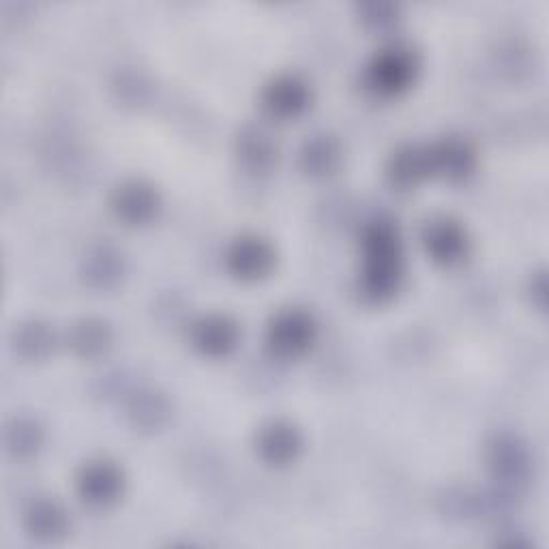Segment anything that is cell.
<instances>
[{"mask_svg": "<svg viewBox=\"0 0 549 549\" xmlns=\"http://www.w3.org/2000/svg\"><path fill=\"white\" fill-rule=\"evenodd\" d=\"M417 73V61L408 50H389L369 65L367 84L380 95H397L406 91Z\"/></svg>", "mask_w": 549, "mask_h": 549, "instance_id": "2", "label": "cell"}, {"mask_svg": "<svg viewBox=\"0 0 549 549\" xmlns=\"http://www.w3.org/2000/svg\"><path fill=\"white\" fill-rule=\"evenodd\" d=\"M93 258V264L91 269H88V277H99V284H101V273H106V286L110 284L112 279H116L118 275H121V266H118V256L110 254V251L106 249H99Z\"/></svg>", "mask_w": 549, "mask_h": 549, "instance_id": "17", "label": "cell"}, {"mask_svg": "<svg viewBox=\"0 0 549 549\" xmlns=\"http://www.w3.org/2000/svg\"><path fill=\"white\" fill-rule=\"evenodd\" d=\"M157 209V196L151 189L131 183L116 191L114 198V211L118 217H123L131 224H142V221L151 219Z\"/></svg>", "mask_w": 549, "mask_h": 549, "instance_id": "7", "label": "cell"}, {"mask_svg": "<svg viewBox=\"0 0 549 549\" xmlns=\"http://www.w3.org/2000/svg\"><path fill=\"white\" fill-rule=\"evenodd\" d=\"M16 348L26 356H43L50 350V333L41 324H31L16 337Z\"/></svg>", "mask_w": 549, "mask_h": 549, "instance_id": "15", "label": "cell"}, {"mask_svg": "<svg viewBox=\"0 0 549 549\" xmlns=\"http://www.w3.org/2000/svg\"><path fill=\"white\" fill-rule=\"evenodd\" d=\"M425 247L436 262L442 264H457L462 262L466 251H468V241L464 230L449 219H440L429 224L425 230Z\"/></svg>", "mask_w": 549, "mask_h": 549, "instance_id": "4", "label": "cell"}, {"mask_svg": "<svg viewBox=\"0 0 549 549\" xmlns=\"http://www.w3.org/2000/svg\"><path fill=\"white\" fill-rule=\"evenodd\" d=\"M307 170L314 172H326L333 168V163L337 161V148L331 140H316L307 144V151L303 155Z\"/></svg>", "mask_w": 549, "mask_h": 549, "instance_id": "14", "label": "cell"}, {"mask_svg": "<svg viewBox=\"0 0 549 549\" xmlns=\"http://www.w3.org/2000/svg\"><path fill=\"white\" fill-rule=\"evenodd\" d=\"M243 157L251 159L254 163H264L271 157V146L260 133H251L243 140Z\"/></svg>", "mask_w": 549, "mask_h": 549, "instance_id": "18", "label": "cell"}, {"mask_svg": "<svg viewBox=\"0 0 549 549\" xmlns=\"http://www.w3.org/2000/svg\"><path fill=\"white\" fill-rule=\"evenodd\" d=\"M73 344L80 348L82 354H95L108 346V329L99 322H84L73 335Z\"/></svg>", "mask_w": 549, "mask_h": 549, "instance_id": "13", "label": "cell"}, {"mask_svg": "<svg viewBox=\"0 0 549 549\" xmlns=\"http://www.w3.org/2000/svg\"><path fill=\"white\" fill-rule=\"evenodd\" d=\"M228 264L236 277L258 279L271 271L273 251L260 239H243L230 249Z\"/></svg>", "mask_w": 549, "mask_h": 549, "instance_id": "5", "label": "cell"}, {"mask_svg": "<svg viewBox=\"0 0 549 549\" xmlns=\"http://www.w3.org/2000/svg\"><path fill=\"white\" fill-rule=\"evenodd\" d=\"M492 464H494L496 472L502 474V477L519 479L526 472L528 459H526V453H524L522 447H519V444H515L513 440H507V442L500 440V442H496V447H494Z\"/></svg>", "mask_w": 549, "mask_h": 549, "instance_id": "12", "label": "cell"}, {"mask_svg": "<svg viewBox=\"0 0 549 549\" xmlns=\"http://www.w3.org/2000/svg\"><path fill=\"white\" fill-rule=\"evenodd\" d=\"M236 337H239L236 326L226 318L202 320L196 329V344L211 356L228 354L236 346Z\"/></svg>", "mask_w": 549, "mask_h": 549, "instance_id": "9", "label": "cell"}, {"mask_svg": "<svg viewBox=\"0 0 549 549\" xmlns=\"http://www.w3.org/2000/svg\"><path fill=\"white\" fill-rule=\"evenodd\" d=\"M299 447V436L288 425H271L260 436V451L264 459L273 464H284L288 459H294Z\"/></svg>", "mask_w": 549, "mask_h": 549, "instance_id": "10", "label": "cell"}, {"mask_svg": "<svg viewBox=\"0 0 549 549\" xmlns=\"http://www.w3.org/2000/svg\"><path fill=\"white\" fill-rule=\"evenodd\" d=\"M26 524L33 537L52 539L56 534H63L67 526V517L54 502H39V504H33V509L28 511Z\"/></svg>", "mask_w": 549, "mask_h": 549, "instance_id": "11", "label": "cell"}, {"mask_svg": "<svg viewBox=\"0 0 549 549\" xmlns=\"http://www.w3.org/2000/svg\"><path fill=\"white\" fill-rule=\"evenodd\" d=\"M9 449L16 455L33 453L39 447V429L33 423H18L9 427L7 434Z\"/></svg>", "mask_w": 549, "mask_h": 549, "instance_id": "16", "label": "cell"}, {"mask_svg": "<svg viewBox=\"0 0 549 549\" xmlns=\"http://www.w3.org/2000/svg\"><path fill=\"white\" fill-rule=\"evenodd\" d=\"M123 479L118 470L110 464H95L91 468H86L82 479H80V494L82 500L88 504H97V507H103L116 496L121 494Z\"/></svg>", "mask_w": 549, "mask_h": 549, "instance_id": "6", "label": "cell"}, {"mask_svg": "<svg viewBox=\"0 0 549 549\" xmlns=\"http://www.w3.org/2000/svg\"><path fill=\"white\" fill-rule=\"evenodd\" d=\"M264 106L275 116H296L307 106V88L294 78H281L264 93Z\"/></svg>", "mask_w": 549, "mask_h": 549, "instance_id": "8", "label": "cell"}, {"mask_svg": "<svg viewBox=\"0 0 549 549\" xmlns=\"http://www.w3.org/2000/svg\"><path fill=\"white\" fill-rule=\"evenodd\" d=\"M365 294L376 301H384L397 290L402 277V247H399L397 230L389 221H376L365 232Z\"/></svg>", "mask_w": 549, "mask_h": 549, "instance_id": "1", "label": "cell"}, {"mask_svg": "<svg viewBox=\"0 0 549 549\" xmlns=\"http://www.w3.org/2000/svg\"><path fill=\"white\" fill-rule=\"evenodd\" d=\"M316 329L309 316L301 314V311H288L281 314L269 331V341L275 352L279 354H301L305 352L311 341H314Z\"/></svg>", "mask_w": 549, "mask_h": 549, "instance_id": "3", "label": "cell"}]
</instances>
